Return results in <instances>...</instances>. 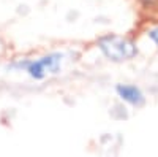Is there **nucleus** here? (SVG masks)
<instances>
[{
    "label": "nucleus",
    "mask_w": 158,
    "mask_h": 157,
    "mask_svg": "<svg viewBox=\"0 0 158 157\" xmlns=\"http://www.w3.org/2000/svg\"><path fill=\"white\" fill-rule=\"evenodd\" d=\"M98 49L101 51V54L112 60V62H123L136 57L138 48L136 45L127 40V38L117 37V35H104L98 40Z\"/></svg>",
    "instance_id": "nucleus-1"
},
{
    "label": "nucleus",
    "mask_w": 158,
    "mask_h": 157,
    "mask_svg": "<svg viewBox=\"0 0 158 157\" xmlns=\"http://www.w3.org/2000/svg\"><path fill=\"white\" fill-rule=\"evenodd\" d=\"M62 63V54L59 52H52V54L43 56L36 60H29V62H19L15 67L24 68L33 80H44L48 73H59Z\"/></svg>",
    "instance_id": "nucleus-2"
},
{
    "label": "nucleus",
    "mask_w": 158,
    "mask_h": 157,
    "mask_svg": "<svg viewBox=\"0 0 158 157\" xmlns=\"http://www.w3.org/2000/svg\"><path fill=\"white\" fill-rule=\"evenodd\" d=\"M115 92L123 102H127L128 105H133V107H141V105L146 102L142 90L138 86H131V84H117L115 86Z\"/></svg>",
    "instance_id": "nucleus-3"
},
{
    "label": "nucleus",
    "mask_w": 158,
    "mask_h": 157,
    "mask_svg": "<svg viewBox=\"0 0 158 157\" xmlns=\"http://www.w3.org/2000/svg\"><path fill=\"white\" fill-rule=\"evenodd\" d=\"M139 5H141L142 8H146V10L155 8V7L158 5V0H139Z\"/></svg>",
    "instance_id": "nucleus-4"
},
{
    "label": "nucleus",
    "mask_w": 158,
    "mask_h": 157,
    "mask_svg": "<svg viewBox=\"0 0 158 157\" xmlns=\"http://www.w3.org/2000/svg\"><path fill=\"white\" fill-rule=\"evenodd\" d=\"M147 35H149V38H150V40H152V41H153V43L158 46V27L152 29V30H150Z\"/></svg>",
    "instance_id": "nucleus-5"
}]
</instances>
